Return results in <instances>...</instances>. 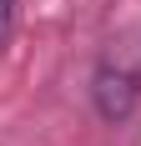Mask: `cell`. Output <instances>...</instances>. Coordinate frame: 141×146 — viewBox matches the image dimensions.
<instances>
[{
	"label": "cell",
	"instance_id": "obj_1",
	"mask_svg": "<svg viewBox=\"0 0 141 146\" xmlns=\"http://www.w3.org/2000/svg\"><path fill=\"white\" fill-rule=\"evenodd\" d=\"M136 96H141V71H131L121 60H106L96 71V81H91V101H96L101 121H126Z\"/></svg>",
	"mask_w": 141,
	"mask_h": 146
},
{
	"label": "cell",
	"instance_id": "obj_2",
	"mask_svg": "<svg viewBox=\"0 0 141 146\" xmlns=\"http://www.w3.org/2000/svg\"><path fill=\"white\" fill-rule=\"evenodd\" d=\"M15 5H20V0H0V50L10 45V30H15Z\"/></svg>",
	"mask_w": 141,
	"mask_h": 146
}]
</instances>
